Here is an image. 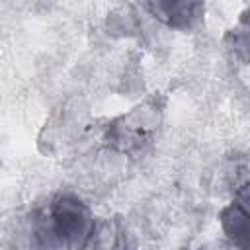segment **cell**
<instances>
[{
    "mask_svg": "<svg viewBox=\"0 0 250 250\" xmlns=\"http://www.w3.org/2000/svg\"><path fill=\"white\" fill-rule=\"evenodd\" d=\"M94 234V215L90 207L72 193H59L43 211L37 227L41 246L84 248Z\"/></svg>",
    "mask_w": 250,
    "mask_h": 250,
    "instance_id": "cell-1",
    "label": "cell"
},
{
    "mask_svg": "<svg viewBox=\"0 0 250 250\" xmlns=\"http://www.w3.org/2000/svg\"><path fill=\"white\" fill-rule=\"evenodd\" d=\"M146 8L160 23L174 29L193 27L203 12L201 0H146Z\"/></svg>",
    "mask_w": 250,
    "mask_h": 250,
    "instance_id": "cell-2",
    "label": "cell"
},
{
    "mask_svg": "<svg viewBox=\"0 0 250 250\" xmlns=\"http://www.w3.org/2000/svg\"><path fill=\"white\" fill-rule=\"evenodd\" d=\"M250 193H248V182L242 184L240 195L223 209L221 213V225L225 234L240 248H250Z\"/></svg>",
    "mask_w": 250,
    "mask_h": 250,
    "instance_id": "cell-3",
    "label": "cell"
}]
</instances>
